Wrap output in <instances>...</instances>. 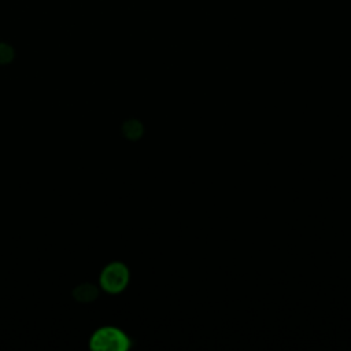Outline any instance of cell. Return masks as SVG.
I'll use <instances>...</instances> for the list:
<instances>
[{
  "label": "cell",
  "mask_w": 351,
  "mask_h": 351,
  "mask_svg": "<svg viewBox=\"0 0 351 351\" xmlns=\"http://www.w3.org/2000/svg\"><path fill=\"white\" fill-rule=\"evenodd\" d=\"M130 346L129 336L115 326L99 328L89 341V347L95 351H126Z\"/></svg>",
  "instance_id": "6da1fadb"
},
{
  "label": "cell",
  "mask_w": 351,
  "mask_h": 351,
  "mask_svg": "<svg viewBox=\"0 0 351 351\" xmlns=\"http://www.w3.org/2000/svg\"><path fill=\"white\" fill-rule=\"evenodd\" d=\"M129 269L122 262L108 263L100 273L99 284L103 291L107 293H119L129 284Z\"/></svg>",
  "instance_id": "7a4b0ae2"
},
{
  "label": "cell",
  "mask_w": 351,
  "mask_h": 351,
  "mask_svg": "<svg viewBox=\"0 0 351 351\" xmlns=\"http://www.w3.org/2000/svg\"><path fill=\"white\" fill-rule=\"evenodd\" d=\"M73 296L81 303H89L99 296V289L93 284H81L74 288Z\"/></svg>",
  "instance_id": "3957f363"
},
{
  "label": "cell",
  "mask_w": 351,
  "mask_h": 351,
  "mask_svg": "<svg viewBox=\"0 0 351 351\" xmlns=\"http://www.w3.org/2000/svg\"><path fill=\"white\" fill-rule=\"evenodd\" d=\"M143 125L137 119H129L122 126V133L129 140H137L143 134Z\"/></svg>",
  "instance_id": "277c9868"
},
{
  "label": "cell",
  "mask_w": 351,
  "mask_h": 351,
  "mask_svg": "<svg viewBox=\"0 0 351 351\" xmlns=\"http://www.w3.org/2000/svg\"><path fill=\"white\" fill-rule=\"evenodd\" d=\"M14 59V48L7 43H0V64H8Z\"/></svg>",
  "instance_id": "5b68a950"
}]
</instances>
